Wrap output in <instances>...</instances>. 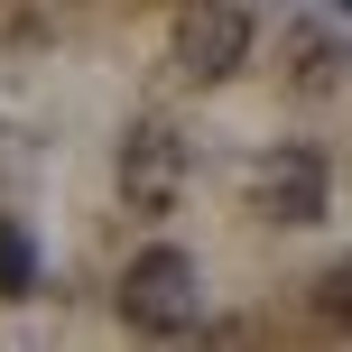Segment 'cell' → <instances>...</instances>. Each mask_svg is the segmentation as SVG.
Returning a JSON list of instances; mask_svg holds the SVG:
<instances>
[{
	"label": "cell",
	"instance_id": "7",
	"mask_svg": "<svg viewBox=\"0 0 352 352\" xmlns=\"http://www.w3.org/2000/svg\"><path fill=\"white\" fill-rule=\"evenodd\" d=\"M316 306H324V316H343V324H352V250H343V260H334V269L316 278Z\"/></svg>",
	"mask_w": 352,
	"mask_h": 352
},
{
	"label": "cell",
	"instance_id": "5",
	"mask_svg": "<svg viewBox=\"0 0 352 352\" xmlns=\"http://www.w3.org/2000/svg\"><path fill=\"white\" fill-rule=\"evenodd\" d=\"M343 74H352V47L334 28H287V84L297 93H334Z\"/></svg>",
	"mask_w": 352,
	"mask_h": 352
},
{
	"label": "cell",
	"instance_id": "1",
	"mask_svg": "<svg viewBox=\"0 0 352 352\" xmlns=\"http://www.w3.org/2000/svg\"><path fill=\"white\" fill-rule=\"evenodd\" d=\"M121 316H130V334H186V324L204 316V278H195V260L176 241L140 250V260L121 269Z\"/></svg>",
	"mask_w": 352,
	"mask_h": 352
},
{
	"label": "cell",
	"instance_id": "6",
	"mask_svg": "<svg viewBox=\"0 0 352 352\" xmlns=\"http://www.w3.org/2000/svg\"><path fill=\"white\" fill-rule=\"evenodd\" d=\"M0 297H37V241H28V232H19V223H0Z\"/></svg>",
	"mask_w": 352,
	"mask_h": 352
},
{
	"label": "cell",
	"instance_id": "4",
	"mask_svg": "<svg viewBox=\"0 0 352 352\" xmlns=\"http://www.w3.org/2000/svg\"><path fill=\"white\" fill-rule=\"evenodd\" d=\"M324 195H334V176H324V158H316V148H297V140H287V148H269V158L250 167V204H260L269 223H287V232H297V223H316V213H324Z\"/></svg>",
	"mask_w": 352,
	"mask_h": 352
},
{
	"label": "cell",
	"instance_id": "8",
	"mask_svg": "<svg viewBox=\"0 0 352 352\" xmlns=\"http://www.w3.org/2000/svg\"><path fill=\"white\" fill-rule=\"evenodd\" d=\"M334 10H352V0H334Z\"/></svg>",
	"mask_w": 352,
	"mask_h": 352
},
{
	"label": "cell",
	"instance_id": "2",
	"mask_svg": "<svg viewBox=\"0 0 352 352\" xmlns=\"http://www.w3.org/2000/svg\"><path fill=\"white\" fill-rule=\"evenodd\" d=\"M111 176H121V204L130 213H176V195H186V140H176L167 121H130Z\"/></svg>",
	"mask_w": 352,
	"mask_h": 352
},
{
	"label": "cell",
	"instance_id": "3",
	"mask_svg": "<svg viewBox=\"0 0 352 352\" xmlns=\"http://www.w3.org/2000/svg\"><path fill=\"white\" fill-rule=\"evenodd\" d=\"M250 56V10L241 0H186L176 10V74L186 84H223Z\"/></svg>",
	"mask_w": 352,
	"mask_h": 352
}]
</instances>
